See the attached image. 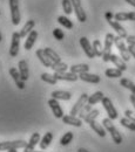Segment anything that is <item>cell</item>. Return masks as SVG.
I'll list each match as a JSON object with an SVG mask.
<instances>
[{"label":"cell","mask_w":135,"mask_h":152,"mask_svg":"<svg viewBox=\"0 0 135 152\" xmlns=\"http://www.w3.org/2000/svg\"><path fill=\"white\" fill-rule=\"evenodd\" d=\"M62 8H63V12H65L67 15H69V14L74 11L71 0H62Z\"/></svg>","instance_id":"cell-39"},{"label":"cell","mask_w":135,"mask_h":152,"mask_svg":"<svg viewBox=\"0 0 135 152\" xmlns=\"http://www.w3.org/2000/svg\"><path fill=\"white\" fill-rule=\"evenodd\" d=\"M53 37H54V39H57L58 41H61V40L65 39V33L60 28H54L53 29Z\"/></svg>","instance_id":"cell-41"},{"label":"cell","mask_w":135,"mask_h":152,"mask_svg":"<svg viewBox=\"0 0 135 152\" xmlns=\"http://www.w3.org/2000/svg\"><path fill=\"white\" fill-rule=\"evenodd\" d=\"M79 78L83 82H87V83H92V84H97L100 83L101 78L100 76L97 74H89V73H83V74H80Z\"/></svg>","instance_id":"cell-17"},{"label":"cell","mask_w":135,"mask_h":152,"mask_svg":"<svg viewBox=\"0 0 135 152\" xmlns=\"http://www.w3.org/2000/svg\"><path fill=\"white\" fill-rule=\"evenodd\" d=\"M101 103H102V105H103V108H105L106 113H107V115H108V118H111L112 121L116 119V118H117V111H116L115 107L113 105V103H112L111 98L105 96V97L102 98Z\"/></svg>","instance_id":"cell-5"},{"label":"cell","mask_w":135,"mask_h":152,"mask_svg":"<svg viewBox=\"0 0 135 152\" xmlns=\"http://www.w3.org/2000/svg\"><path fill=\"white\" fill-rule=\"evenodd\" d=\"M52 140H53V133L46 132L44 134V137L40 139V143H39L40 149H41V150H46V149L49 146V144L52 143Z\"/></svg>","instance_id":"cell-26"},{"label":"cell","mask_w":135,"mask_h":152,"mask_svg":"<svg viewBox=\"0 0 135 152\" xmlns=\"http://www.w3.org/2000/svg\"><path fill=\"white\" fill-rule=\"evenodd\" d=\"M34 27H35V21L34 20H28L26 23H25V26L22 27V29L20 31V37H21V39L22 38H26L33 29H34Z\"/></svg>","instance_id":"cell-23"},{"label":"cell","mask_w":135,"mask_h":152,"mask_svg":"<svg viewBox=\"0 0 135 152\" xmlns=\"http://www.w3.org/2000/svg\"><path fill=\"white\" fill-rule=\"evenodd\" d=\"M105 18H106V20H112L113 18H114V14H113L111 11H108V12H106Z\"/></svg>","instance_id":"cell-45"},{"label":"cell","mask_w":135,"mask_h":152,"mask_svg":"<svg viewBox=\"0 0 135 152\" xmlns=\"http://www.w3.org/2000/svg\"><path fill=\"white\" fill-rule=\"evenodd\" d=\"M40 78H41L44 82H46V83H48V84H52V86L57 84V82H58V80L54 77V75H51V74H48V73H42L41 76H40Z\"/></svg>","instance_id":"cell-34"},{"label":"cell","mask_w":135,"mask_h":152,"mask_svg":"<svg viewBox=\"0 0 135 152\" xmlns=\"http://www.w3.org/2000/svg\"><path fill=\"white\" fill-rule=\"evenodd\" d=\"M89 126H91V129H92L94 132H97V136H100V137H102V138L106 136V129H105V126H102L101 124H99L97 121L91 122V123H89Z\"/></svg>","instance_id":"cell-27"},{"label":"cell","mask_w":135,"mask_h":152,"mask_svg":"<svg viewBox=\"0 0 135 152\" xmlns=\"http://www.w3.org/2000/svg\"><path fill=\"white\" fill-rule=\"evenodd\" d=\"M38 143H40V133L34 132L31 136L30 140L27 142V145H26V148L24 149V152H34L35 145H37Z\"/></svg>","instance_id":"cell-14"},{"label":"cell","mask_w":135,"mask_h":152,"mask_svg":"<svg viewBox=\"0 0 135 152\" xmlns=\"http://www.w3.org/2000/svg\"><path fill=\"white\" fill-rule=\"evenodd\" d=\"M128 5H131V6H133V7H135V0H125Z\"/></svg>","instance_id":"cell-47"},{"label":"cell","mask_w":135,"mask_h":152,"mask_svg":"<svg viewBox=\"0 0 135 152\" xmlns=\"http://www.w3.org/2000/svg\"><path fill=\"white\" fill-rule=\"evenodd\" d=\"M129 99H131V102H132V104H133V107H134V109H135V95L134 94H132V95H131Z\"/></svg>","instance_id":"cell-46"},{"label":"cell","mask_w":135,"mask_h":152,"mask_svg":"<svg viewBox=\"0 0 135 152\" xmlns=\"http://www.w3.org/2000/svg\"><path fill=\"white\" fill-rule=\"evenodd\" d=\"M107 22L109 23V26L116 32L117 37H120V38H122V39H126L128 37V35H127V31L125 29V27H123L119 21L112 19V20H107Z\"/></svg>","instance_id":"cell-12"},{"label":"cell","mask_w":135,"mask_h":152,"mask_svg":"<svg viewBox=\"0 0 135 152\" xmlns=\"http://www.w3.org/2000/svg\"><path fill=\"white\" fill-rule=\"evenodd\" d=\"M114 45L116 46L117 50L120 52V55H121V57H122V60H123L125 62L129 61V58H131V54H129L128 48L126 47V45H125V42H123L122 38H120V37H115Z\"/></svg>","instance_id":"cell-6"},{"label":"cell","mask_w":135,"mask_h":152,"mask_svg":"<svg viewBox=\"0 0 135 152\" xmlns=\"http://www.w3.org/2000/svg\"><path fill=\"white\" fill-rule=\"evenodd\" d=\"M103 97H105V95H103L102 91H95L93 95H91L88 97V102L87 103L91 104V105H94V104H97L99 102H101Z\"/></svg>","instance_id":"cell-29"},{"label":"cell","mask_w":135,"mask_h":152,"mask_svg":"<svg viewBox=\"0 0 135 152\" xmlns=\"http://www.w3.org/2000/svg\"><path fill=\"white\" fill-rule=\"evenodd\" d=\"M34 152H42V151H34Z\"/></svg>","instance_id":"cell-51"},{"label":"cell","mask_w":135,"mask_h":152,"mask_svg":"<svg viewBox=\"0 0 135 152\" xmlns=\"http://www.w3.org/2000/svg\"><path fill=\"white\" fill-rule=\"evenodd\" d=\"M71 1H72L73 10H74V13L77 15V19L80 22H86L87 21V15H86V12L82 8L81 0H71Z\"/></svg>","instance_id":"cell-7"},{"label":"cell","mask_w":135,"mask_h":152,"mask_svg":"<svg viewBox=\"0 0 135 152\" xmlns=\"http://www.w3.org/2000/svg\"><path fill=\"white\" fill-rule=\"evenodd\" d=\"M120 86H122L123 88L131 90L132 94L135 95V83L132 82L131 80H128V78H121V80H120Z\"/></svg>","instance_id":"cell-30"},{"label":"cell","mask_w":135,"mask_h":152,"mask_svg":"<svg viewBox=\"0 0 135 152\" xmlns=\"http://www.w3.org/2000/svg\"><path fill=\"white\" fill-rule=\"evenodd\" d=\"M26 145H27V142H25L22 139H20V140H11V142H1L0 143V151L25 149Z\"/></svg>","instance_id":"cell-3"},{"label":"cell","mask_w":135,"mask_h":152,"mask_svg":"<svg viewBox=\"0 0 135 152\" xmlns=\"http://www.w3.org/2000/svg\"><path fill=\"white\" fill-rule=\"evenodd\" d=\"M54 77L58 80V81H69V82H75L79 76L74 73H67V72H63V73H54Z\"/></svg>","instance_id":"cell-15"},{"label":"cell","mask_w":135,"mask_h":152,"mask_svg":"<svg viewBox=\"0 0 135 152\" xmlns=\"http://www.w3.org/2000/svg\"><path fill=\"white\" fill-rule=\"evenodd\" d=\"M10 2V8H11V18H12V23L14 26H18L20 23V11H19V0H8Z\"/></svg>","instance_id":"cell-4"},{"label":"cell","mask_w":135,"mask_h":152,"mask_svg":"<svg viewBox=\"0 0 135 152\" xmlns=\"http://www.w3.org/2000/svg\"><path fill=\"white\" fill-rule=\"evenodd\" d=\"M102 123H103V126H105L106 131L109 132L113 142L115 143L116 145H120L122 143V136H121V133L119 132V130L115 128V125L113 124V121L111 118H105L102 121Z\"/></svg>","instance_id":"cell-1"},{"label":"cell","mask_w":135,"mask_h":152,"mask_svg":"<svg viewBox=\"0 0 135 152\" xmlns=\"http://www.w3.org/2000/svg\"><path fill=\"white\" fill-rule=\"evenodd\" d=\"M105 74L109 78H119L122 76V70H120L117 68H108V69H106Z\"/></svg>","instance_id":"cell-31"},{"label":"cell","mask_w":135,"mask_h":152,"mask_svg":"<svg viewBox=\"0 0 135 152\" xmlns=\"http://www.w3.org/2000/svg\"><path fill=\"white\" fill-rule=\"evenodd\" d=\"M58 22L61 26H63L65 28H67V29H72V28L74 27L72 20H69L67 17H65V15H60L58 18Z\"/></svg>","instance_id":"cell-33"},{"label":"cell","mask_w":135,"mask_h":152,"mask_svg":"<svg viewBox=\"0 0 135 152\" xmlns=\"http://www.w3.org/2000/svg\"><path fill=\"white\" fill-rule=\"evenodd\" d=\"M125 117H127L128 119H131L132 122H134L135 123V113L134 111H132V110H126L125 111Z\"/></svg>","instance_id":"cell-42"},{"label":"cell","mask_w":135,"mask_h":152,"mask_svg":"<svg viewBox=\"0 0 135 152\" xmlns=\"http://www.w3.org/2000/svg\"><path fill=\"white\" fill-rule=\"evenodd\" d=\"M116 21H135V12H119L114 14Z\"/></svg>","instance_id":"cell-19"},{"label":"cell","mask_w":135,"mask_h":152,"mask_svg":"<svg viewBox=\"0 0 135 152\" xmlns=\"http://www.w3.org/2000/svg\"><path fill=\"white\" fill-rule=\"evenodd\" d=\"M8 73H10V75L12 76V78H13L14 83L17 84L18 89L24 90V89H25V87H26V84H25V82H26V81H24V80H22V77H21V75H20V73H19V70H17V68L12 67V68H10Z\"/></svg>","instance_id":"cell-10"},{"label":"cell","mask_w":135,"mask_h":152,"mask_svg":"<svg viewBox=\"0 0 135 152\" xmlns=\"http://www.w3.org/2000/svg\"><path fill=\"white\" fill-rule=\"evenodd\" d=\"M1 40H2V34H1V32H0V42H1Z\"/></svg>","instance_id":"cell-49"},{"label":"cell","mask_w":135,"mask_h":152,"mask_svg":"<svg viewBox=\"0 0 135 152\" xmlns=\"http://www.w3.org/2000/svg\"><path fill=\"white\" fill-rule=\"evenodd\" d=\"M35 54H37V57L39 58V61H40L45 67H47V68H51V67H52L53 62L47 57V55L45 54V50H44V49H38V50L35 52Z\"/></svg>","instance_id":"cell-24"},{"label":"cell","mask_w":135,"mask_h":152,"mask_svg":"<svg viewBox=\"0 0 135 152\" xmlns=\"http://www.w3.org/2000/svg\"><path fill=\"white\" fill-rule=\"evenodd\" d=\"M44 50H45V54L47 55V57H48L53 63H59V62H61V57L59 56L58 53L54 52L52 48H44Z\"/></svg>","instance_id":"cell-28"},{"label":"cell","mask_w":135,"mask_h":152,"mask_svg":"<svg viewBox=\"0 0 135 152\" xmlns=\"http://www.w3.org/2000/svg\"><path fill=\"white\" fill-rule=\"evenodd\" d=\"M92 110H93V109H92V105L87 103V104H86V105H85V107H83V108H82V109L79 111L77 116H79V118H81V119H85V117H86L87 115L89 114Z\"/></svg>","instance_id":"cell-40"},{"label":"cell","mask_w":135,"mask_h":152,"mask_svg":"<svg viewBox=\"0 0 135 152\" xmlns=\"http://www.w3.org/2000/svg\"><path fill=\"white\" fill-rule=\"evenodd\" d=\"M73 137H74V134L72 131H67V132L65 133L62 137H61V139H60V144L62 145V146H66V145H68L72 140H73Z\"/></svg>","instance_id":"cell-35"},{"label":"cell","mask_w":135,"mask_h":152,"mask_svg":"<svg viewBox=\"0 0 135 152\" xmlns=\"http://www.w3.org/2000/svg\"><path fill=\"white\" fill-rule=\"evenodd\" d=\"M88 97L89 96L87 95V94H82V95L79 97V99L77 101V103L73 105V108L71 109V113L69 114L72 115V116H77L79 114V111L87 104V102H88Z\"/></svg>","instance_id":"cell-9"},{"label":"cell","mask_w":135,"mask_h":152,"mask_svg":"<svg viewBox=\"0 0 135 152\" xmlns=\"http://www.w3.org/2000/svg\"><path fill=\"white\" fill-rule=\"evenodd\" d=\"M7 152H18L17 150H10V151H7Z\"/></svg>","instance_id":"cell-50"},{"label":"cell","mask_w":135,"mask_h":152,"mask_svg":"<svg viewBox=\"0 0 135 152\" xmlns=\"http://www.w3.org/2000/svg\"><path fill=\"white\" fill-rule=\"evenodd\" d=\"M61 119H62V122H63L65 124H68V125H72V126L80 128V126L82 125V119L79 118V117H75V116H72V115L63 116Z\"/></svg>","instance_id":"cell-18"},{"label":"cell","mask_w":135,"mask_h":152,"mask_svg":"<svg viewBox=\"0 0 135 152\" xmlns=\"http://www.w3.org/2000/svg\"><path fill=\"white\" fill-rule=\"evenodd\" d=\"M20 33L19 32H14L12 34V43H11V48H10V55L12 57H17L19 54L20 48Z\"/></svg>","instance_id":"cell-8"},{"label":"cell","mask_w":135,"mask_h":152,"mask_svg":"<svg viewBox=\"0 0 135 152\" xmlns=\"http://www.w3.org/2000/svg\"><path fill=\"white\" fill-rule=\"evenodd\" d=\"M51 69H53L54 73H63V72H67L68 66L63 62H59V63H53Z\"/></svg>","instance_id":"cell-37"},{"label":"cell","mask_w":135,"mask_h":152,"mask_svg":"<svg viewBox=\"0 0 135 152\" xmlns=\"http://www.w3.org/2000/svg\"><path fill=\"white\" fill-rule=\"evenodd\" d=\"M80 46H81V48L83 49L85 54L87 55L88 58H94V57H95L94 50H93V46L91 45V42L88 41V39L85 38V37L80 38Z\"/></svg>","instance_id":"cell-11"},{"label":"cell","mask_w":135,"mask_h":152,"mask_svg":"<svg viewBox=\"0 0 135 152\" xmlns=\"http://www.w3.org/2000/svg\"><path fill=\"white\" fill-rule=\"evenodd\" d=\"M71 73H74L77 75L83 74V73H88L89 72V66L87 63H81V64H73L69 67Z\"/></svg>","instance_id":"cell-22"},{"label":"cell","mask_w":135,"mask_h":152,"mask_svg":"<svg viewBox=\"0 0 135 152\" xmlns=\"http://www.w3.org/2000/svg\"><path fill=\"white\" fill-rule=\"evenodd\" d=\"M18 70H19L20 75L22 77L24 81H27L30 77V70H28V64L25 60H21L18 63Z\"/></svg>","instance_id":"cell-20"},{"label":"cell","mask_w":135,"mask_h":152,"mask_svg":"<svg viewBox=\"0 0 135 152\" xmlns=\"http://www.w3.org/2000/svg\"><path fill=\"white\" fill-rule=\"evenodd\" d=\"M52 98H55L58 101H69L72 98V94L69 91H65V90H55L52 91Z\"/></svg>","instance_id":"cell-21"},{"label":"cell","mask_w":135,"mask_h":152,"mask_svg":"<svg viewBox=\"0 0 135 152\" xmlns=\"http://www.w3.org/2000/svg\"><path fill=\"white\" fill-rule=\"evenodd\" d=\"M47 103H48V105H49V108H51V110H52V113H53L55 118H62V117L65 116V115H63V110H62V108L60 107L58 99L51 98Z\"/></svg>","instance_id":"cell-13"},{"label":"cell","mask_w":135,"mask_h":152,"mask_svg":"<svg viewBox=\"0 0 135 152\" xmlns=\"http://www.w3.org/2000/svg\"><path fill=\"white\" fill-rule=\"evenodd\" d=\"M126 42L128 43V46H135V35H128L126 38Z\"/></svg>","instance_id":"cell-43"},{"label":"cell","mask_w":135,"mask_h":152,"mask_svg":"<svg viewBox=\"0 0 135 152\" xmlns=\"http://www.w3.org/2000/svg\"><path fill=\"white\" fill-rule=\"evenodd\" d=\"M99 115H100V111H99L97 109H93L89 114L85 117V119H83V121H85L86 123H88V124H89L91 122H93V121H95V119H97Z\"/></svg>","instance_id":"cell-38"},{"label":"cell","mask_w":135,"mask_h":152,"mask_svg":"<svg viewBox=\"0 0 135 152\" xmlns=\"http://www.w3.org/2000/svg\"><path fill=\"white\" fill-rule=\"evenodd\" d=\"M120 124H121L122 126H125L126 129L131 130V131H135V123L132 122L131 119H128L127 117L121 118V119H120Z\"/></svg>","instance_id":"cell-36"},{"label":"cell","mask_w":135,"mask_h":152,"mask_svg":"<svg viewBox=\"0 0 135 152\" xmlns=\"http://www.w3.org/2000/svg\"><path fill=\"white\" fill-rule=\"evenodd\" d=\"M92 46H93V50H94L95 56L102 57V54H103V47H102L100 40H94L93 43H92Z\"/></svg>","instance_id":"cell-32"},{"label":"cell","mask_w":135,"mask_h":152,"mask_svg":"<svg viewBox=\"0 0 135 152\" xmlns=\"http://www.w3.org/2000/svg\"><path fill=\"white\" fill-rule=\"evenodd\" d=\"M77 152H91V151H88L87 149H83V148H80V149L77 150Z\"/></svg>","instance_id":"cell-48"},{"label":"cell","mask_w":135,"mask_h":152,"mask_svg":"<svg viewBox=\"0 0 135 152\" xmlns=\"http://www.w3.org/2000/svg\"><path fill=\"white\" fill-rule=\"evenodd\" d=\"M111 62H113V64L115 66L117 69H120V70H122V72H125L126 69H127V64H126V62L122 60V57H119L117 55L115 54H112L111 55Z\"/></svg>","instance_id":"cell-25"},{"label":"cell","mask_w":135,"mask_h":152,"mask_svg":"<svg viewBox=\"0 0 135 152\" xmlns=\"http://www.w3.org/2000/svg\"><path fill=\"white\" fill-rule=\"evenodd\" d=\"M128 52L131 54V56H133L135 58V46H128Z\"/></svg>","instance_id":"cell-44"},{"label":"cell","mask_w":135,"mask_h":152,"mask_svg":"<svg viewBox=\"0 0 135 152\" xmlns=\"http://www.w3.org/2000/svg\"><path fill=\"white\" fill-rule=\"evenodd\" d=\"M37 39H38V32H37L35 29H33V31L27 35V38H26L25 45H24L25 49H26V50H31V49L33 48L34 43L37 42Z\"/></svg>","instance_id":"cell-16"},{"label":"cell","mask_w":135,"mask_h":152,"mask_svg":"<svg viewBox=\"0 0 135 152\" xmlns=\"http://www.w3.org/2000/svg\"><path fill=\"white\" fill-rule=\"evenodd\" d=\"M115 35L112 33H107L105 38V45H103V54H102V60L103 62H109L111 61V55H112V47L114 45Z\"/></svg>","instance_id":"cell-2"}]
</instances>
